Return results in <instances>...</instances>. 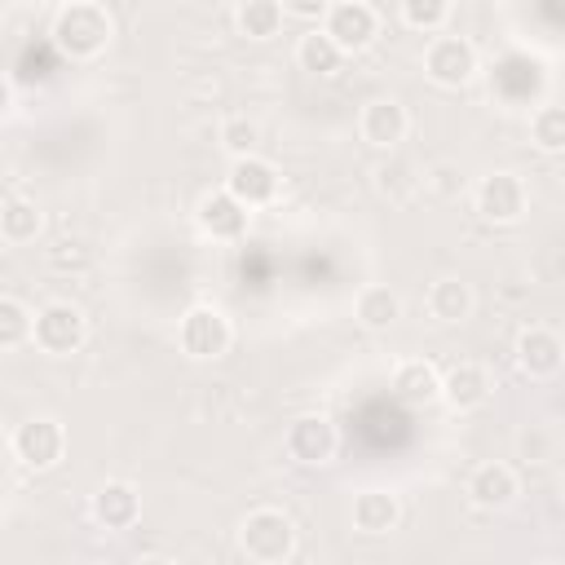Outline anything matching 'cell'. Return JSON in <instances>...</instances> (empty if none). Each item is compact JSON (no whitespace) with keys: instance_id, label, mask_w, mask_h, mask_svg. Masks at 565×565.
<instances>
[{"instance_id":"cell-1","label":"cell","mask_w":565,"mask_h":565,"mask_svg":"<svg viewBox=\"0 0 565 565\" xmlns=\"http://www.w3.org/2000/svg\"><path fill=\"white\" fill-rule=\"evenodd\" d=\"M49 35H53V49H57L62 57H71V62H93V57L106 53V44H110V35H115V22H110L106 4H97V0H71V4L57 9Z\"/></svg>"},{"instance_id":"cell-2","label":"cell","mask_w":565,"mask_h":565,"mask_svg":"<svg viewBox=\"0 0 565 565\" xmlns=\"http://www.w3.org/2000/svg\"><path fill=\"white\" fill-rule=\"evenodd\" d=\"M238 552L252 565H282L296 552V525L282 508H252L238 525Z\"/></svg>"},{"instance_id":"cell-3","label":"cell","mask_w":565,"mask_h":565,"mask_svg":"<svg viewBox=\"0 0 565 565\" xmlns=\"http://www.w3.org/2000/svg\"><path fill=\"white\" fill-rule=\"evenodd\" d=\"M177 344L194 362H216V358L230 353L234 327H230L225 309H216V305H190L181 313V322H177Z\"/></svg>"},{"instance_id":"cell-4","label":"cell","mask_w":565,"mask_h":565,"mask_svg":"<svg viewBox=\"0 0 565 565\" xmlns=\"http://www.w3.org/2000/svg\"><path fill=\"white\" fill-rule=\"evenodd\" d=\"M9 455H13L22 468H31V472L57 468L62 455H66V428H62V419H53V415H31V419H22V424L9 433Z\"/></svg>"},{"instance_id":"cell-5","label":"cell","mask_w":565,"mask_h":565,"mask_svg":"<svg viewBox=\"0 0 565 565\" xmlns=\"http://www.w3.org/2000/svg\"><path fill=\"white\" fill-rule=\"evenodd\" d=\"M88 340V318L75 300H49L35 309V349L49 358H66Z\"/></svg>"},{"instance_id":"cell-6","label":"cell","mask_w":565,"mask_h":565,"mask_svg":"<svg viewBox=\"0 0 565 565\" xmlns=\"http://www.w3.org/2000/svg\"><path fill=\"white\" fill-rule=\"evenodd\" d=\"M472 207L481 221L490 225H516L530 207V194H525V181L516 172H486L477 185H472Z\"/></svg>"},{"instance_id":"cell-7","label":"cell","mask_w":565,"mask_h":565,"mask_svg":"<svg viewBox=\"0 0 565 565\" xmlns=\"http://www.w3.org/2000/svg\"><path fill=\"white\" fill-rule=\"evenodd\" d=\"M335 446H340V433H335V424H331L327 415H296V419L287 424V433H282L287 459H291V463H305V468L331 463Z\"/></svg>"},{"instance_id":"cell-8","label":"cell","mask_w":565,"mask_h":565,"mask_svg":"<svg viewBox=\"0 0 565 565\" xmlns=\"http://www.w3.org/2000/svg\"><path fill=\"white\" fill-rule=\"evenodd\" d=\"M424 75L437 88H463L477 75V49L463 35H433L424 49Z\"/></svg>"},{"instance_id":"cell-9","label":"cell","mask_w":565,"mask_h":565,"mask_svg":"<svg viewBox=\"0 0 565 565\" xmlns=\"http://www.w3.org/2000/svg\"><path fill=\"white\" fill-rule=\"evenodd\" d=\"M322 31L344 49V53H362L371 49V40L380 35V13L366 0H335L322 18Z\"/></svg>"},{"instance_id":"cell-10","label":"cell","mask_w":565,"mask_h":565,"mask_svg":"<svg viewBox=\"0 0 565 565\" xmlns=\"http://www.w3.org/2000/svg\"><path fill=\"white\" fill-rule=\"evenodd\" d=\"M278 185H282V177H278V168H274L269 159H260V154L230 159L225 190H230L234 199H243L252 212H256V207H269V203L278 199Z\"/></svg>"},{"instance_id":"cell-11","label":"cell","mask_w":565,"mask_h":565,"mask_svg":"<svg viewBox=\"0 0 565 565\" xmlns=\"http://www.w3.org/2000/svg\"><path fill=\"white\" fill-rule=\"evenodd\" d=\"M194 221H199V230H203L207 238H216V243H238V238L247 234V225H252V207H247L243 199H234V194L221 185V190H212V194L199 199Z\"/></svg>"},{"instance_id":"cell-12","label":"cell","mask_w":565,"mask_h":565,"mask_svg":"<svg viewBox=\"0 0 565 565\" xmlns=\"http://www.w3.org/2000/svg\"><path fill=\"white\" fill-rule=\"evenodd\" d=\"M358 132H362V141L375 146V150H397V146L406 141V132H411V115H406V106H402L397 97H375V102L362 106Z\"/></svg>"},{"instance_id":"cell-13","label":"cell","mask_w":565,"mask_h":565,"mask_svg":"<svg viewBox=\"0 0 565 565\" xmlns=\"http://www.w3.org/2000/svg\"><path fill=\"white\" fill-rule=\"evenodd\" d=\"M516 366L525 380H552L565 366V340L552 327H525L516 335Z\"/></svg>"},{"instance_id":"cell-14","label":"cell","mask_w":565,"mask_h":565,"mask_svg":"<svg viewBox=\"0 0 565 565\" xmlns=\"http://www.w3.org/2000/svg\"><path fill=\"white\" fill-rule=\"evenodd\" d=\"M468 503L472 508H481V512H499V508H508L516 494H521V481H516V472L503 463V459H490V463H477L472 472H468Z\"/></svg>"},{"instance_id":"cell-15","label":"cell","mask_w":565,"mask_h":565,"mask_svg":"<svg viewBox=\"0 0 565 565\" xmlns=\"http://www.w3.org/2000/svg\"><path fill=\"white\" fill-rule=\"evenodd\" d=\"M490 371L481 362H455L450 371H441V402L450 411H477L490 402Z\"/></svg>"},{"instance_id":"cell-16","label":"cell","mask_w":565,"mask_h":565,"mask_svg":"<svg viewBox=\"0 0 565 565\" xmlns=\"http://www.w3.org/2000/svg\"><path fill=\"white\" fill-rule=\"evenodd\" d=\"M141 516V494L132 481H102L93 494V521L102 530H132Z\"/></svg>"},{"instance_id":"cell-17","label":"cell","mask_w":565,"mask_h":565,"mask_svg":"<svg viewBox=\"0 0 565 565\" xmlns=\"http://www.w3.org/2000/svg\"><path fill=\"white\" fill-rule=\"evenodd\" d=\"M349 516H353V530H358V534H371V539H375V534L397 530V521H402V503H397V494H393V490L366 486V490H358V494H353Z\"/></svg>"},{"instance_id":"cell-18","label":"cell","mask_w":565,"mask_h":565,"mask_svg":"<svg viewBox=\"0 0 565 565\" xmlns=\"http://www.w3.org/2000/svg\"><path fill=\"white\" fill-rule=\"evenodd\" d=\"M393 393L406 402V406H428L441 397V371L428 362V358H406L397 362L393 371Z\"/></svg>"},{"instance_id":"cell-19","label":"cell","mask_w":565,"mask_h":565,"mask_svg":"<svg viewBox=\"0 0 565 565\" xmlns=\"http://www.w3.org/2000/svg\"><path fill=\"white\" fill-rule=\"evenodd\" d=\"M344 49L322 31V26H313V31H305L300 40H296V66L305 71V75H313V79H331L340 66H344Z\"/></svg>"},{"instance_id":"cell-20","label":"cell","mask_w":565,"mask_h":565,"mask_svg":"<svg viewBox=\"0 0 565 565\" xmlns=\"http://www.w3.org/2000/svg\"><path fill=\"white\" fill-rule=\"evenodd\" d=\"M40 230H44L40 203L35 199H22V194H4V203H0V238L9 247H26V243L40 238Z\"/></svg>"},{"instance_id":"cell-21","label":"cell","mask_w":565,"mask_h":565,"mask_svg":"<svg viewBox=\"0 0 565 565\" xmlns=\"http://www.w3.org/2000/svg\"><path fill=\"white\" fill-rule=\"evenodd\" d=\"M472 305H477L472 287H468L463 278H455V274H446V278H437V282L428 287V313H433L441 327L468 322V318H472Z\"/></svg>"},{"instance_id":"cell-22","label":"cell","mask_w":565,"mask_h":565,"mask_svg":"<svg viewBox=\"0 0 565 565\" xmlns=\"http://www.w3.org/2000/svg\"><path fill=\"white\" fill-rule=\"evenodd\" d=\"M353 318H358L366 331H388V327L402 318V296H397L393 287L371 282V287L358 291V300H353Z\"/></svg>"},{"instance_id":"cell-23","label":"cell","mask_w":565,"mask_h":565,"mask_svg":"<svg viewBox=\"0 0 565 565\" xmlns=\"http://www.w3.org/2000/svg\"><path fill=\"white\" fill-rule=\"evenodd\" d=\"M282 18H287V9H282V0H252V4H243V9H234V26H238V35H247V40H274L278 31H282Z\"/></svg>"},{"instance_id":"cell-24","label":"cell","mask_w":565,"mask_h":565,"mask_svg":"<svg viewBox=\"0 0 565 565\" xmlns=\"http://www.w3.org/2000/svg\"><path fill=\"white\" fill-rule=\"evenodd\" d=\"M35 340V309L18 296H0V349L13 353Z\"/></svg>"},{"instance_id":"cell-25","label":"cell","mask_w":565,"mask_h":565,"mask_svg":"<svg viewBox=\"0 0 565 565\" xmlns=\"http://www.w3.org/2000/svg\"><path fill=\"white\" fill-rule=\"evenodd\" d=\"M530 141L543 154H565V106L561 102H543L530 115Z\"/></svg>"},{"instance_id":"cell-26","label":"cell","mask_w":565,"mask_h":565,"mask_svg":"<svg viewBox=\"0 0 565 565\" xmlns=\"http://www.w3.org/2000/svg\"><path fill=\"white\" fill-rule=\"evenodd\" d=\"M216 141H221V150H225L230 159H243V154H256V146H260V128H256L247 115H230V119H221Z\"/></svg>"},{"instance_id":"cell-27","label":"cell","mask_w":565,"mask_h":565,"mask_svg":"<svg viewBox=\"0 0 565 565\" xmlns=\"http://www.w3.org/2000/svg\"><path fill=\"white\" fill-rule=\"evenodd\" d=\"M450 4H455V0H397V13H402V22H406L411 31L433 35V31L446 26Z\"/></svg>"},{"instance_id":"cell-28","label":"cell","mask_w":565,"mask_h":565,"mask_svg":"<svg viewBox=\"0 0 565 565\" xmlns=\"http://www.w3.org/2000/svg\"><path fill=\"white\" fill-rule=\"evenodd\" d=\"M375 190H380L384 199H411V194L419 190V177H415V168H411V163L388 159V163H380V168H375Z\"/></svg>"},{"instance_id":"cell-29","label":"cell","mask_w":565,"mask_h":565,"mask_svg":"<svg viewBox=\"0 0 565 565\" xmlns=\"http://www.w3.org/2000/svg\"><path fill=\"white\" fill-rule=\"evenodd\" d=\"M424 190H433L437 199H455V194L463 190V172H459V163H450V159L433 163V168L424 172Z\"/></svg>"},{"instance_id":"cell-30","label":"cell","mask_w":565,"mask_h":565,"mask_svg":"<svg viewBox=\"0 0 565 565\" xmlns=\"http://www.w3.org/2000/svg\"><path fill=\"white\" fill-rule=\"evenodd\" d=\"M49 265L57 274H84L88 269V247L79 238H62V243L49 247Z\"/></svg>"},{"instance_id":"cell-31","label":"cell","mask_w":565,"mask_h":565,"mask_svg":"<svg viewBox=\"0 0 565 565\" xmlns=\"http://www.w3.org/2000/svg\"><path fill=\"white\" fill-rule=\"evenodd\" d=\"M282 9H287V18L322 22V18H327V9H331V0H282Z\"/></svg>"},{"instance_id":"cell-32","label":"cell","mask_w":565,"mask_h":565,"mask_svg":"<svg viewBox=\"0 0 565 565\" xmlns=\"http://www.w3.org/2000/svg\"><path fill=\"white\" fill-rule=\"evenodd\" d=\"M230 4H234V9H243V4H252V0H230Z\"/></svg>"},{"instance_id":"cell-33","label":"cell","mask_w":565,"mask_h":565,"mask_svg":"<svg viewBox=\"0 0 565 565\" xmlns=\"http://www.w3.org/2000/svg\"><path fill=\"white\" fill-rule=\"evenodd\" d=\"M561 490H565V477H561Z\"/></svg>"}]
</instances>
